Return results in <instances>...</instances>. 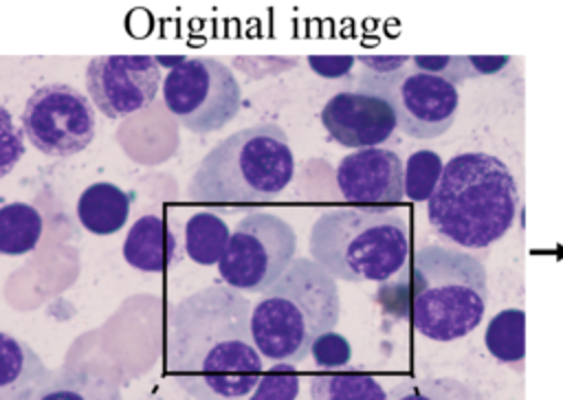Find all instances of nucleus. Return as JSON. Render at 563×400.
Masks as SVG:
<instances>
[{
    "label": "nucleus",
    "mask_w": 563,
    "mask_h": 400,
    "mask_svg": "<svg viewBox=\"0 0 563 400\" xmlns=\"http://www.w3.org/2000/svg\"><path fill=\"white\" fill-rule=\"evenodd\" d=\"M246 295L207 286L169 308L165 316V371L194 400H244L264 365L253 341Z\"/></svg>",
    "instance_id": "nucleus-1"
},
{
    "label": "nucleus",
    "mask_w": 563,
    "mask_h": 400,
    "mask_svg": "<svg viewBox=\"0 0 563 400\" xmlns=\"http://www.w3.org/2000/svg\"><path fill=\"white\" fill-rule=\"evenodd\" d=\"M387 288L400 290L413 330L438 343L471 334L488 301L484 264L471 253L440 244L416 248Z\"/></svg>",
    "instance_id": "nucleus-2"
},
{
    "label": "nucleus",
    "mask_w": 563,
    "mask_h": 400,
    "mask_svg": "<svg viewBox=\"0 0 563 400\" xmlns=\"http://www.w3.org/2000/svg\"><path fill=\"white\" fill-rule=\"evenodd\" d=\"M295 158L277 123H257L222 138L189 178V200L242 211L275 200L292 180Z\"/></svg>",
    "instance_id": "nucleus-3"
},
{
    "label": "nucleus",
    "mask_w": 563,
    "mask_h": 400,
    "mask_svg": "<svg viewBox=\"0 0 563 400\" xmlns=\"http://www.w3.org/2000/svg\"><path fill=\"white\" fill-rule=\"evenodd\" d=\"M517 185L497 156L464 152L444 163L442 178L427 202L435 233L464 248H486L515 222Z\"/></svg>",
    "instance_id": "nucleus-4"
},
{
    "label": "nucleus",
    "mask_w": 563,
    "mask_h": 400,
    "mask_svg": "<svg viewBox=\"0 0 563 400\" xmlns=\"http://www.w3.org/2000/svg\"><path fill=\"white\" fill-rule=\"evenodd\" d=\"M339 316L336 279L312 257H297L253 305L251 332L264 358L297 365Z\"/></svg>",
    "instance_id": "nucleus-5"
},
{
    "label": "nucleus",
    "mask_w": 563,
    "mask_h": 400,
    "mask_svg": "<svg viewBox=\"0 0 563 400\" xmlns=\"http://www.w3.org/2000/svg\"><path fill=\"white\" fill-rule=\"evenodd\" d=\"M310 257L334 279L389 281L409 262V229L396 213L332 209L310 229Z\"/></svg>",
    "instance_id": "nucleus-6"
},
{
    "label": "nucleus",
    "mask_w": 563,
    "mask_h": 400,
    "mask_svg": "<svg viewBox=\"0 0 563 400\" xmlns=\"http://www.w3.org/2000/svg\"><path fill=\"white\" fill-rule=\"evenodd\" d=\"M163 101L183 127L205 136L238 116L242 88L224 62L187 57L165 75Z\"/></svg>",
    "instance_id": "nucleus-7"
},
{
    "label": "nucleus",
    "mask_w": 563,
    "mask_h": 400,
    "mask_svg": "<svg viewBox=\"0 0 563 400\" xmlns=\"http://www.w3.org/2000/svg\"><path fill=\"white\" fill-rule=\"evenodd\" d=\"M297 235L292 226L266 211L242 218L231 231L229 248L218 264L227 286L240 292L268 290L297 259Z\"/></svg>",
    "instance_id": "nucleus-8"
},
{
    "label": "nucleus",
    "mask_w": 563,
    "mask_h": 400,
    "mask_svg": "<svg viewBox=\"0 0 563 400\" xmlns=\"http://www.w3.org/2000/svg\"><path fill=\"white\" fill-rule=\"evenodd\" d=\"M354 90L387 99L396 112L398 127L411 138L442 136L453 125L460 105L457 86L418 70L413 64L385 77L361 70Z\"/></svg>",
    "instance_id": "nucleus-9"
},
{
    "label": "nucleus",
    "mask_w": 563,
    "mask_h": 400,
    "mask_svg": "<svg viewBox=\"0 0 563 400\" xmlns=\"http://www.w3.org/2000/svg\"><path fill=\"white\" fill-rule=\"evenodd\" d=\"M26 138L46 156H73L90 145L97 130L95 103L68 84L33 90L22 112Z\"/></svg>",
    "instance_id": "nucleus-10"
},
{
    "label": "nucleus",
    "mask_w": 563,
    "mask_h": 400,
    "mask_svg": "<svg viewBox=\"0 0 563 400\" xmlns=\"http://www.w3.org/2000/svg\"><path fill=\"white\" fill-rule=\"evenodd\" d=\"M165 77L152 55H99L86 66L88 97L108 119L147 108Z\"/></svg>",
    "instance_id": "nucleus-11"
},
{
    "label": "nucleus",
    "mask_w": 563,
    "mask_h": 400,
    "mask_svg": "<svg viewBox=\"0 0 563 400\" xmlns=\"http://www.w3.org/2000/svg\"><path fill=\"white\" fill-rule=\"evenodd\" d=\"M336 185L345 202L363 211L387 213L405 198V165L396 152L385 147L356 149L341 158Z\"/></svg>",
    "instance_id": "nucleus-12"
},
{
    "label": "nucleus",
    "mask_w": 563,
    "mask_h": 400,
    "mask_svg": "<svg viewBox=\"0 0 563 400\" xmlns=\"http://www.w3.org/2000/svg\"><path fill=\"white\" fill-rule=\"evenodd\" d=\"M321 123L336 143L350 149L378 147L398 127L391 103L361 90H343L330 97L321 110Z\"/></svg>",
    "instance_id": "nucleus-13"
},
{
    "label": "nucleus",
    "mask_w": 563,
    "mask_h": 400,
    "mask_svg": "<svg viewBox=\"0 0 563 400\" xmlns=\"http://www.w3.org/2000/svg\"><path fill=\"white\" fill-rule=\"evenodd\" d=\"M0 400H37L53 371L20 338L0 332Z\"/></svg>",
    "instance_id": "nucleus-14"
},
{
    "label": "nucleus",
    "mask_w": 563,
    "mask_h": 400,
    "mask_svg": "<svg viewBox=\"0 0 563 400\" xmlns=\"http://www.w3.org/2000/svg\"><path fill=\"white\" fill-rule=\"evenodd\" d=\"M123 259L141 273H163L178 262V237L158 215H141L123 242Z\"/></svg>",
    "instance_id": "nucleus-15"
},
{
    "label": "nucleus",
    "mask_w": 563,
    "mask_h": 400,
    "mask_svg": "<svg viewBox=\"0 0 563 400\" xmlns=\"http://www.w3.org/2000/svg\"><path fill=\"white\" fill-rule=\"evenodd\" d=\"M132 209V193L112 182L88 185L77 200L79 224L95 235H112L123 229Z\"/></svg>",
    "instance_id": "nucleus-16"
},
{
    "label": "nucleus",
    "mask_w": 563,
    "mask_h": 400,
    "mask_svg": "<svg viewBox=\"0 0 563 400\" xmlns=\"http://www.w3.org/2000/svg\"><path fill=\"white\" fill-rule=\"evenodd\" d=\"M37 400H121V389L103 367L77 365L53 371Z\"/></svg>",
    "instance_id": "nucleus-17"
},
{
    "label": "nucleus",
    "mask_w": 563,
    "mask_h": 400,
    "mask_svg": "<svg viewBox=\"0 0 563 400\" xmlns=\"http://www.w3.org/2000/svg\"><path fill=\"white\" fill-rule=\"evenodd\" d=\"M229 226L213 211H198L185 222V253L200 266L220 264L229 248Z\"/></svg>",
    "instance_id": "nucleus-18"
},
{
    "label": "nucleus",
    "mask_w": 563,
    "mask_h": 400,
    "mask_svg": "<svg viewBox=\"0 0 563 400\" xmlns=\"http://www.w3.org/2000/svg\"><path fill=\"white\" fill-rule=\"evenodd\" d=\"M42 215L26 202H9L0 209V253L24 255L40 244Z\"/></svg>",
    "instance_id": "nucleus-19"
},
{
    "label": "nucleus",
    "mask_w": 563,
    "mask_h": 400,
    "mask_svg": "<svg viewBox=\"0 0 563 400\" xmlns=\"http://www.w3.org/2000/svg\"><path fill=\"white\" fill-rule=\"evenodd\" d=\"M310 400H389V393L372 374L328 371L310 378Z\"/></svg>",
    "instance_id": "nucleus-20"
},
{
    "label": "nucleus",
    "mask_w": 563,
    "mask_h": 400,
    "mask_svg": "<svg viewBox=\"0 0 563 400\" xmlns=\"http://www.w3.org/2000/svg\"><path fill=\"white\" fill-rule=\"evenodd\" d=\"M484 345L499 363L521 365L526 356V312L519 308L497 312L486 325Z\"/></svg>",
    "instance_id": "nucleus-21"
},
{
    "label": "nucleus",
    "mask_w": 563,
    "mask_h": 400,
    "mask_svg": "<svg viewBox=\"0 0 563 400\" xmlns=\"http://www.w3.org/2000/svg\"><path fill=\"white\" fill-rule=\"evenodd\" d=\"M444 171L440 154L433 149H418L405 163V196L413 202H429Z\"/></svg>",
    "instance_id": "nucleus-22"
},
{
    "label": "nucleus",
    "mask_w": 563,
    "mask_h": 400,
    "mask_svg": "<svg viewBox=\"0 0 563 400\" xmlns=\"http://www.w3.org/2000/svg\"><path fill=\"white\" fill-rule=\"evenodd\" d=\"M389 400H479V396L455 378H411L396 385Z\"/></svg>",
    "instance_id": "nucleus-23"
},
{
    "label": "nucleus",
    "mask_w": 563,
    "mask_h": 400,
    "mask_svg": "<svg viewBox=\"0 0 563 400\" xmlns=\"http://www.w3.org/2000/svg\"><path fill=\"white\" fill-rule=\"evenodd\" d=\"M299 371L290 363L271 365L253 393L246 400H297L299 396Z\"/></svg>",
    "instance_id": "nucleus-24"
},
{
    "label": "nucleus",
    "mask_w": 563,
    "mask_h": 400,
    "mask_svg": "<svg viewBox=\"0 0 563 400\" xmlns=\"http://www.w3.org/2000/svg\"><path fill=\"white\" fill-rule=\"evenodd\" d=\"M411 64L418 70H424L451 81L453 86L475 77L468 55H413Z\"/></svg>",
    "instance_id": "nucleus-25"
},
{
    "label": "nucleus",
    "mask_w": 563,
    "mask_h": 400,
    "mask_svg": "<svg viewBox=\"0 0 563 400\" xmlns=\"http://www.w3.org/2000/svg\"><path fill=\"white\" fill-rule=\"evenodd\" d=\"M310 356H312L314 365L321 367V369H339V367L350 363L352 345L343 334L332 330V332L321 334L314 341V345L310 349Z\"/></svg>",
    "instance_id": "nucleus-26"
},
{
    "label": "nucleus",
    "mask_w": 563,
    "mask_h": 400,
    "mask_svg": "<svg viewBox=\"0 0 563 400\" xmlns=\"http://www.w3.org/2000/svg\"><path fill=\"white\" fill-rule=\"evenodd\" d=\"M0 123H2V136H0V176H7L13 165L22 158L24 154V127H18L9 114V110L2 105L0 108Z\"/></svg>",
    "instance_id": "nucleus-27"
},
{
    "label": "nucleus",
    "mask_w": 563,
    "mask_h": 400,
    "mask_svg": "<svg viewBox=\"0 0 563 400\" xmlns=\"http://www.w3.org/2000/svg\"><path fill=\"white\" fill-rule=\"evenodd\" d=\"M308 64L317 75H321L325 79H339V77H345L352 73L356 57H352V55H310Z\"/></svg>",
    "instance_id": "nucleus-28"
},
{
    "label": "nucleus",
    "mask_w": 563,
    "mask_h": 400,
    "mask_svg": "<svg viewBox=\"0 0 563 400\" xmlns=\"http://www.w3.org/2000/svg\"><path fill=\"white\" fill-rule=\"evenodd\" d=\"M356 62L361 64V70L385 77L391 73H398L411 64L409 55H358Z\"/></svg>",
    "instance_id": "nucleus-29"
},
{
    "label": "nucleus",
    "mask_w": 563,
    "mask_h": 400,
    "mask_svg": "<svg viewBox=\"0 0 563 400\" xmlns=\"http://www.w3.org/2000/svg\"><path fill=\"white\" fill-rule=\"evenodd\" d=\"M468 62H471V66L475 70V77H477V75L499 73L510 62V57L508 55H468Z\"/></svg>",
    "instance_id": "nucleus-30"
},
{
    "label": "nucleus",
    "mask_w": 563,
    "mask_h": 400,
    "mask_svg": "<svg viewBox=\"0 0 563 400\" xmlns=\"http://www.w3.org/2000/svg\"><path fill=\"white\" fill-rule=\"evenodd\" d=\"M156 59H158V64H161V66H167L169 70H174V68H176V66H180L187 57H167V55H158Z\"/></svg>",
    "instance_id": "nucleus-31"
}]
</instances>
